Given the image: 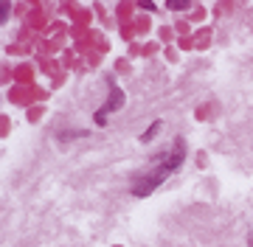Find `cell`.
I'll use <instances>...</instances> for the list:
<instances>
[{
	"instance_id": "cell-1",
	"label": "cell",
	"mask_w": 253,
	"mask_h": 247,
	"mask_svg": "<svg viewBox=\"0 0 253 247\" xmlns=\"http://www.w3.org/2000/svg\"><path fill=\"white\" fill-rule=\"evenodd\" d=\"M183 155H186V146H183V141H174V149H172V155L166 157V160H163V163L158 166L155 172H149V177H144L141 183H135V188H132V194H135V197H146V194L152 191L155 185H161L163 180H166V177H169V174H172L174 169H177V166L183 163Z\"/></svg>"
},
{
	"instance_id": "cell-2",
	"label": "cell",
	"mask_w": 253,
	"mask_h": 247,
	"mask_svg": "<svg viewBox=\"0 0 253 247\" xmlns=\"http://www.w3.org/2000/svg\"><path fill=\"white\" fill-rule=\"evenodd\" d=\"M158 132H161V121H152V127L146 129L144 135H141V141H144V143H149V141H152L155 135H158Z\"/></svg>"
},
{
	"instance_id": "cell-3",
	"label": "cell",
	"mask_w": 253,
	"mask_h": 247,
	"mask_svg": "<svg viewBox=\"0 0 253 247\" xmlns=\"http://www.w3.org/2000/svg\"><path fill=\"white\" fill-rule=\"evenodd\" d=\"M248 245H251V247H253V236H251V239H248Z\"/></svg>"
}]
</instances>
